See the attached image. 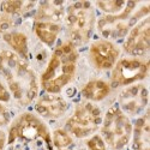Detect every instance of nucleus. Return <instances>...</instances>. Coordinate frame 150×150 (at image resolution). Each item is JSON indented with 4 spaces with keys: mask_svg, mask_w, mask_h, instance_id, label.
<instances>
[{
    "mask_svg": "<svg viewBox=\"0 0 150 150\" xmlns=\"http://www.w3.org/2000/svg\"><path fill=\"white\" fill-rule=\"evenodd\" d=\"M0 76L17 103L27 107L35 102L39 96L40 79L28 60L22 59L10 49L0 51Z\"/></svg>",
    "mask_w": 150,
    "mask_h": 150,
    "instance_id": "f257e3e1",
    "label": "nucleus"
},
{
    "mask_svg": "<svg viewBox=\"0 0 150 150\" xmlns=\"http://www.w3.org/2000/svg\"><path fill=\"white\" fill-rule=\"evenodd\" d=\"M78 64L77 47L70 41L59 45L49 58L40 77V86L45 93L60 94L74 78Z\"/></svg>",
    "mask_w": 150,
    "mask_h": 150,
    "instance_id": "f03ea898",
    "label": "nucleus"
},
{
    "mask_svg": "<svg viewBox=\"0 0 150 150\" xmlns=\"http://www.w3.org/2000/svg\"><path fill=\"white\" fill-rule=\"evenodd\" d=\"M149 16V3L139 4L127 1L125 8L118 15H103L96 19L97 31L102 39L109 41L124 40L137 22Z\"/></svg>",
    "mask_w": 150,
    "mask_h": 150,
    "instance_id": "7ed1b4c3",
    "label": "nucleus"
},
{
    "mask_svg": "<svg viewBox=\"0 0 150 150\" xmlns=\"http://www.w3.org/2000/svg\"><path fill=\"white\" fill-rule=\"evenodd\" d=\"M65 25L69 41L76 47L86 45L96 28V15L93 3L74 1L66 6Z\"/></svg>",
    "mask_w": 150,
    "mask_h": 150,
    "instance_id": "20e7f679",
    "label": "nucleus"
},
{
    "mask_svg": "<svg viewBox=\"0 0 150 150\" xmlns=\"http://www.w3.org/2000/svg\"><path fill=\"white\" fill-rule=\"evenodd\" d=\"M132 126L131 119L114 103L103 115L100 130L108 148L112 150H124L131 142Z\"/></svg>",
    "mask_w": 150,
    "mask_h": 150,
    "instance_id": "39448f33",
    "label": "nucleus"
},
{
    "mask_svg": "<svg viewBox=\"0 0 150 150\" xmlns=\"http://www.w3.org/2000/svg\"><path fill=\"white\" fill-rule=\"evenodd\" d=\"M102 118V110L97 105L84 101L74 107L73 113L65 122V130L74 138H89L100 129Z\"/></svg>",
    "mask_w": 150,
    "mask_h": 150,
    "instance_id": "423d86ee",
    "label": "nucleus"
},
{
    "mask_svg": "<svg viewBox=\"0 0 150 150\" xmlns=\"http://www.w3.org/2000/svg\"><path fill=\"white\" fill-rule=\"evenodd\" d=\"M46 141L52 143V133L42 118L30 112H24L10 122L7 142L15 141Z\"/></svg>",
    "mask_w": 150,
    "mask_h": 150,
    "instance_id": "0eeeda50",
    "label": "nucleus"
},
{
    "mask_svg": "<svg viewBox=\"0 0 150 150\" xmlns=\"http://www.w3.org/2000/svg\"><path fill=\"white\" fill-rule=\"evenodd\" d=\"M149 62L139 59L126 57L117 61L110 73L112 88H125L134 83H141L148 77Z\"/></svg>",
    "mask_w": 150,
    "mask_h": 150,
    "instance_id": "6e6552de",
    "label": "nucleus"
},
{
    "mask_svg": "<svg viewBox=\"0 0 150 150\" xmlns=\"http://www.w3.org/2000/svg\"><path fill=\"white\" fill-rule=\"evenodd\" d=\"M149 93L143 83L125 86L118 95L117 105L129 118L142 115L146 110Z\"/></svg>",
    "mask_w": 150,
    "mask_h": 150,
    "instance_id": "1a4fd4ad",
    "label": "nucleus"
},
{
    "mask_svg": "<svg viewBox=\"0 0 150 150\" xmlns=\"http://www.w3.org/2000/svg\"><path fill=\"white\" fill-rule=\"evenodd\" d=\"M124 52L132 58L148 55L150 49V19L149 16L137 22L124 39Z\"/></svg>",
    "mask_w": 150,
    "mask_h": 150,
    "instance_id": "9d476101",
    "label": "nucleus"
},
{
    "mask_svg": "<svg viewBox=\"0 0 150 150\" xmlns=\"http://www.w3.org/2000/svg\"><path fill=\"white\" fill-rule=\"evenodd\" d=\"M120 48L106 39H98L89 47V59L91 65L100 71L112 70L120 59Z\"/></svg>",
    "mask_w": 150,
    "mask_h": 150,
    "instance_id": "9b49d317",
    "label": "nucleus"
},
{
    "mask_svg": "<svg viewBox=\"0 0 150 150\" xmlns=\"http://www.w3.org/2000/svg\"><path fill=\"white\" fill-rule=\"evenodd\" d=\"M34 109L39 117L48 120L60 119L69 109V102L60 94H49L45 93L34 102Z\"/></svg>",
    "mask_w": 150,
    "mask_h": 150,
    "instance_id": "f8f14e48",
    "label": "nucleus"
},
{
    "mask_svg": "<svg viewBox=\"0 0 150 150\" xmlns=\"http://www.w3.org/2000/svg\"><path fill=\"white\" fill-rule=\"evenodd\" d=\"M66 4L64 1H41L37 3L34 22H53L61 24L65 18Z\"/></svg>",
    "mask_w": 150,
    "mask_h": 150,
    "instance_id": "ddd939ff",
    "label": "nucleus"
},
{
    "mask_svg": "<svg viewBox=\"0 0 150 150\" xmlns=\"http://www.w3.org/2000/svg\"><path fill=\"white\" fill-rule=\"evenodd\" d=\"M132 150H149L150 148V120L145 110L132 126Z\"/></svg>",
    "mask_w": 150,
    "mask_h": 150,
    "instance_id": "4468645a",
    "label": "nucleus"
},
{
    "mask_svg": "<svg viewBox=\"0 0 150 150\" xmlns=\"http://www.w3.org/2000/svg\"><path fill=\"white\" fill-rule=\"evenodd\" d=\"M112 86L108 82L103 79H91L86 82L81 90V95L85 101L93 103L103 101V100L110 94Z\"/></svg>",
    "mask_w": 150,
    "mask_h": 150,
    "instance_id": "2eb2a0df",
    "label": "nucleus"
},
{
    "mask_svg": "<svg viewBox=\"0 0 150 150\" xmlns=\"http://www.w3.org/2000/svg\"><path fill=\"white\" fill-rule=\"evenodd\" d=\"M34 33L45 46L52 48L62 30V24L53 22H34Z\"/></svg>",
    "mask_w": 150,
    "mask_h": 150,
    "instance_id": "dca6fc26",
    "label": "nucleus"
},
{
    "mask_svg": "<svg viewBox=\"0 0 150 150\" xmlns=\"http://www.w3.org/2000/svg\"><path fill=\"white\" fill-rule=\"evenodd\" d=\"M3 40L15 54L24 60H29V41L28 36L18 30H10L3 35Z\"/></svg>",
    "mask_w": 150,
    "mask_h": 150,
    "instance_id": "f3484780",
    "label": "nucleus"
},
{
    "mask_svg": "<svg viewBox=\"0 0 150 150\" xmlns=\"http://www.w3.org/2000/svg\"><path fill=\"white\" fill-rule=\"evenodd\" d=\"M37 3L34 1H17V0H11V1H3L0 3V10L3 13L11 16V17H19L29 13L31 11H35Z\"/></svg>",
    "mask_w": 150,
    "mask_h": 150,
    "instance_id": "a211bd4d",
    "label": "nucleus"
},
{
    "mask_svg": "<svg viewBox=\"0 0 150 150\" xmlns=\"http://www.w3.org/2000/svg\"><path fill=\"white\" fill-rule=\"evenodd\" d=\"M5 150H54L53 144L46 141H15L6 143Z\"/></svg>",
    "mask_w": 150,
    "mask_h": 150,
    "instance_id": "6ab92c4d",
    "label": "nucleus"
},
{
    "mask_svg": "<svg viewBox=\"0 0 150 150\" xmlns=\"http://www.w3.org/2000/svg\"><path fill=\"white\" fill-rule=\"evenodd\" d=\"M127 1H124V0H107V1H96L93 5L100 10L101 12H103L105 15H118L125 8Z\"/></svg>",
    "mask_w": 150,
    "mask_h": 150,
    "instance_id": "aec40b11",
    "label": "nucleus"
},
{
    "mask_svg": "<svg viewBox=\"0 0 150 150\" xmlns=\"http://www.w3.org/2000/svg\"><path fill=\"white\" fill-rule=\"evenodd\" d=\"M52 144L57 150H65L73 144V138L65 129H57L52 133Z\"/></svg>",
    "mask_w": 150,
    "mask_h": 150,
    "instance_id": "412c9836",
    "label": "nucleus"
},
{
    "mask_svg": "<svg viewBox=\"0 0 150 150\" xmlns=\"http://www.w3.org/2000/svg\"><path fill=\"white\" fill-rule=\"evenodd\" d=\"M86 148L88 150H108V146L102 136L97 133H94L86 139Z\"/></svg>",
    "mask_w": 150,
    "mask_h": 150,
    "instance_id": "4be33fe9",
    "label": "nucleus"
},
{
    "mask_svg": "<svg viewBox=\"0 0 150 150\" xmlns=\"http://www.w3.org/2000/svg\"><path fill=\"white\" fill-rule=\"evenodd\" d=\"M15 24V18L11 17V16H7L3 12H0V34H5L7 31L11 30V28L13 27Z\"/></svg>",
    "mask_w": 150,
    "mask_h": 150,
    "instance_id": "5701e85b",
    "label": "nucleus"
},
{
    "mask_svg": "<svg viewBox=\"0 0 150 150\" xmlns=\"http://www.w3.org/2000/svg\"><path fill=\"white\" fill-rule=\"evenodd\" d=\"M12 100V95L8 90V88L6 86V84L0 79V103H8Z\"/></svg>",
    "mask_w": 150,
    "mask_h": 150,
    "instance_id": "b1692460",
    "label": "nucleus"
},
{
    "mask_svg": "<svg viewBox=\"0 0 150 150\" xmlns=\"http://www.w3.org/2000/svg\"><path fill=\"white\" fill-rule=\"evenodd\" d=\"M10 121H11V117H10L7 108L5 107V105L0 103V129H1L3 126L8 125Z\"/></svg>",
    "mask_w": 150,
    "mask_h": 150,
    "instance_id": "393cba45",
    "label": "nucleus"
},
{
    "mask_svg": "<svg viewBox=\"0 0 150 150\" xmlns=\"http://www.w3.org/2000/svg\"><path fill=\"white\" fill-rule=\"evenodd\" d=\"M6 142H7V133L0 129V150H5Z\"/></svg>",
    "mask_w": 150,
    "mask_h": 150,
    "instance_id": "a878e982",
    "label": "nucleus"
},
{
    "mask_svg": "<svg viewBox=\"0 0 150 150\" xmlns=\"http://www.w3.org/2000/svg\"><path fill=\"white\" fill-rule=\"evenodd\" d=\"M65 150H67V149H65Z\"/></svg>",
    "mask_w": 150,
    "mask_h": 150,
    "instance_id": "bb28decb",
    "label": "nucleus"
}]
</instances>
